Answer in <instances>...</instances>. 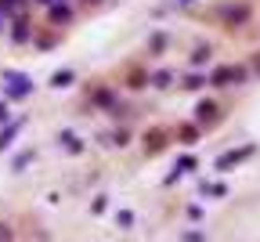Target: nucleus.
<instances>
[{
	"instance_id": "423d86ee",
	"label": "nucleus",
	"mask_w": 260,
	"mask_h": 242,
	"mask_svg": "<svg viewBox=\"0 0 260 242\" xmlns=\"http://www.w3.org/2000/svg\"><path fill=\"white\" fill-rule=\"evenodd\" d=\"M15 130H18V123H15V127H8L4 134H0V148H4V145H11V137H15Z\"/></svg>"
},
{
	"instance_id": "9b49d317",
	"label": "nucleus",
	"mask_w": 260,
	"mask_h": 242,
	"mask_svg": "<svg viewBox=\"0 0 260 242\" xmlns=\"http://www.w3.org/2000/svg\"><path fill=\"white\" fill-rule=\"evenodd\" d=\"M184 4H191V0H184Z\"/></svg>"
},
{
	"instance_id": "6e6552de",
	"label": "nucleus",
	"mask_w": 260,
	"mask_h": 242,
	"mask_svg": "<svg viewBox=\"0 0 260 242\" xmlns=\"http://www.w3.org/2000/svg\"><path fill=\"white\" fill-rule=\"evenodd\" d=\"M152 83H155V87H167V83H170V73H155Z\"/></svg>"
},
{
	"instance_id": "9d476101",
	"label": "nucleus",
	"mask_w": 260,
	"mask_h": 242,
	"mask_svg": "<svg viewBox=\"0 0 260 242\" xmlns=\"http://www.w3.org/2000/svg\"><path fill=\"white\" fill-rule=\"evenodd\" d=\"M40 4H51V0H40Z\"/></svg>"
},
{
	"instance_id": "39448f33",
	"label": "nucleus",
	"mask_w": 260,
	"mask_h": 242,
	"mask_svg": "<svg viewBox=\"0 0 260 242\" xmlns=\"http://www.w3.org/2000/svg\"><path fill=\"white\" fill-rule=\"evenodd\" d=\"M51 22H69V11H65V8H51Z\"/></svg>"
},
{
	"instance_id": "7ed1b4c3",
	"label": "nucleus",
	"mask_w": 260,
	"mask_h": 242,
	"mask_svg": "<svg viewBox=\"0 0 260 242\" xmlns=\"http://www.w3.org/2000/svg\"><path fill=\"white\" fill-rule=\"evenodd\" d=\"M195 112H199L203 123H213V119H217V105H213V101H203V105L195 109Z\"/></svg>"
},
{
	"instance_id": "0eeeda50",
	"label": "nucleus",
	"mask_w": 260,
	"mask_h": 242,
	"mask_svg": "<svg viewBox=\"0 0 260 242\" xmlns=\"http://www.w3.org/2000/svg\"><path fill=\"white\" fill-rule=\"evenodd\" d=\"M191 58H195V65H203V62H206V58H210V47H199V51H195V54H191Z\"/></svg>"
},
{
	"instance_id": "20e7f679",
	"label": "nucleus",
	"mask_w": 260,
	"mask_h": 242,
	"mask_svg": "<svg viewBox=\"0 0 260 242\" xmlns=\"http://www.w3.org/2000/svg\"><path fill=\"white\" fill-rule=\"evenodd\" d=\"M51 83H54V87H69V83H73V69H61V73H54Z\"/></svg>"
},
{
	"instance_id": "1a4fd4ad",
	"label": "nucleus",
	"mask_w": 260,
	"mask_h": 242,
	"mask_svg": "<svg viewBox=\"0 0 260 242\" xmlns=\"http://www.w3.org/2000/svg\"><path fill=\"white\" fill-rule=\"evenodd\" d=\"M8 238H11V231H8V228H0V242H8Z\"/></svg>"
},
{
	"instance_id": "f257e3e1",
	"label": "nucleus",
	"mask_w": 260,
	"mask_h": 242,
	"mask_svg": "<svg viewBox=\"0 0 260 242\" xmlns=\"http://www.w3.org/2000/svg\"><path fill=\"white\" fill-rule=\"evenodd\" d=\"M228 80L242 83V80H246V73H242V69H217V73H213V83H217V87H228Z\"/></svg>"
},
{
	"instance_id": "f03ea898",
	"label": "nucleus",
	"mask_w": 260,
	"mask_h": 242,
	"mask_svg": "<svg viewBox=\"0 0 260 242\" xmlns=\"http://www.w3.org/2000/svg\"><path fill=\"white\" fill-rule=\"evenodd\" d=\"M246 156H249V148H242V152H228V156H220V159H217V166H220V170H228V166H235V163H239V159H246Z\"/></svg>"
}]
</instances>
